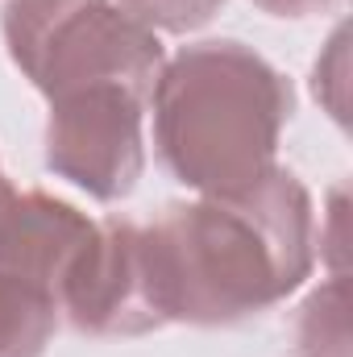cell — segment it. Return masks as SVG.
Segmentation results:
<instances>
[{"mask_svg":"<svg viewBox=\"0 0 353 357\" xmlns=\"http://www.w3.org/2000/svg\"><path fill=\"white\" fill-rule=\"evenodd\" d=\"M142 254L163 324H237L287 299L312 274V195L274 167L246 191L167 208L142 229Z\"/></svg>","mask_w":353,"mask_h":357,"instance_id":"cell-1","label":"cell"},{"mask_svg":"<svg viewBox=\"0 0 353 357\" xmlns=\"http://www.w3.org/2000/svg\"><path fill=\"white\" fill-rule=\"evenodd\" d=\"M154 146L200 195H233L274 171L291 84L241 42H195L154 79Z\"/></svg>","mask_w":353,"mask_h":357,"instance_id":"cell-2","label":"cell"},{"mask_svg":"<svg viewBox=\"0 0 353 357\" xmlns=\"http://www.w3.org/2000/svg\"><path fill=\"white\" fill-rule=\"evenodd\" d=\"M4 46L46 100L84 88H129L150 100L163 71L158 38L112 0H8Z\"/></svg>","mask_w":353,"mask_h":357,"instance_id":"cell-3","label":"cell"},{"mask_svg":"<svg viewBox=\"0 0 353 357\" xmlns=\"http://www.w3.org/2000/svg\"><path fill=\"white\" fill-rule=\"evenodd\" d=\"M67 199L17 191L0 175V357H42L63 312V278L91 237Z\"/></svg>","mask_w":353,"mask_h":357,"instance_id":"cell-4","label":"cell"},{"mask_svg":"<svg viewBox=\"0 0 353 357\" xmlns=\"http://www.w3.org/2000/svg\"><path fill=\"white\" fill-rule=\"evenodd\" d=\"M142 112L146 96L117 84L50 100L46 167L59 178L84 187L91 199H125L146 171Z\"/></svg>","mask_w":353,"mask_h":357,"instance_id":"cell-5","label":"cell"},{"mask_svg":"<svg viewBox=\"0 0 353 357\" xmlns=\"http://www.w3.org/2000/svg\"><path fill=\"white\" fill-rule=\"evenodd\" d=\"M59 312L91 337H142L163 328L137 225L104 220L91 229L80 258L63 278Z\"/></svg>","mask_w":353,"mask_h":357,"instance_id":"cell-6","label":"cell"},{"mask_svg":"<svg viewBox=\"0 0 353 357\" xmlns=\"http://www.w3.org/2000/svg\"><path fill=\"white\" fill-rule=\"evenodd\" d=\"M350 299L345 278L320 287L299 316V357H350Z\"/></svg>","mask_w":353,"mask_h":357,"instance_id":"cell-7","label":"cell"},{"mask_svg":"<svg viewBox=\"0 0 353 357\" xmlns=\"http://www.w3.org/2000/svg\"><path fill=\"white\" fill-rule=\"evenodd\" d=\"M121 13H129L137 25H146L150 33H191L200 25H208L225 0H112Z\"/></svg>","mask_w":353,"mask_h":357,"instance_id":"cell-8","label":"cell"},{"mask_svg":"<svg viewBox=\"0 0 353 357\" xmlns=\"http://www.w3.org/2000/svg\"><path fill=\"white\" fill-rule=\"evenodd\" d=\"M258 8L274 13V17H312L320 8H329L333 0H254Z\"/></svg>","mask_w":353,"mask_h":357,"instance_id":"cell-9","label":"cell"}]
</instances>
